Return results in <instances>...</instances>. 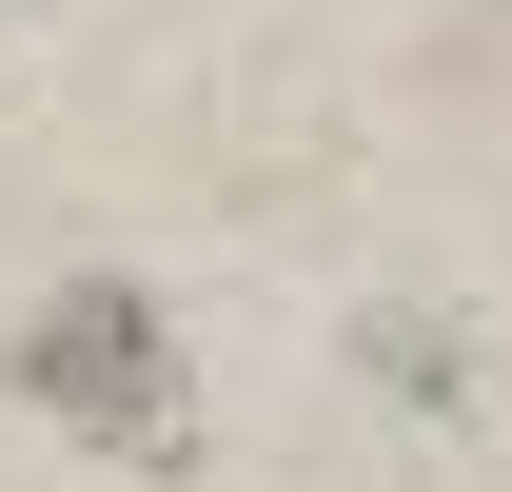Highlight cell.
Returning a JSON list of instances; mask_svg holds the SVG:
<instances>
[{
    "mask_svg": "<svg viewBox=\"0 0 512 492\" xmlns=\"http://www.w3.org/2000/svg\"><path fill=\"white\" fill-rule=\"evenodd\" d=\"M40 394L99 414L119 453H178V355H158V315H138V296H60V315H40Z\"/></svg>",
    "mask_w": 512,
    "mask_h": 492,
    "instance_id": "1",
    "label": "cell"
}]
</instances>
